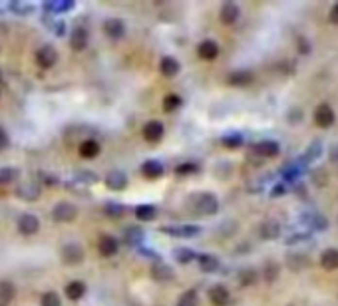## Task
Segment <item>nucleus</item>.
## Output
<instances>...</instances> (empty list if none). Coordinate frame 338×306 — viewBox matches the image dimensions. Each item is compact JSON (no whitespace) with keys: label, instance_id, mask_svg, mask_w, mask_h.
I'll return each mask as SVG.
<instances>
[{"label":"nucleus","instance_id":"30","mask_svg":"<svg viewBox=\"0 0 338 306\" xmlns=\"http://www.w3.org/2000/svg\"><path fill=\"white\" fill-rule=\"evenodd\" d=\"M193 171H197V165H193V163H187V165H181V167H177L175 169V173H193Z\"/></svg>","mask_w":338,"mask_h":306},{"label":"nucleus","instance_id":"22","mask_svg":"<svg viewBox=\"0 0 338 306\" xmlns=\"http://www.w3.org/2000/svg\"><path fill=\"white\" fill-rule=\"evenodd\" d=\"M253 82V74L251 72H235L229 76V84L231 85H247Z\"/></svg>","mask_w":338,"mask_h":306},{"label":"nucleus","instance_id":"35","mask_svg":"<svg viewBox=\"0 0 338 306\" xmlns=\"http://www.w3.org/2000/svg\"><path fill=\"white\" fill-rule=\"evenodd\" d=\"M332 161H336V163H338V145L332 149Z\"/></svg>","mask_w":338,"mask_h":306},{"label":"nucleus","instance_id":"32","mask_svg":"<svg viewBox=\"0 0 338 306\" xmlns=\"http://www.w3.org/2000/svg\"><path fill=\"white\" fill-rule=\"evenodd\" d=\"M8 145V136H6V131L0 127V149H4Z\"/></svg>","mask_w":338,"mask_h":306},{"label":"nucleus","instance_id":"2","mask_svg":"<svg viewBox=\"0 0 338 306\" xmlns=\"http://www.w3.org/2000/svg\"><path fill=\"white\" fill-rule=\"evenodd\" d=\"M36 64L40 68H54L58 64V52L52 48V46H42L38 52H36Z\"/></svg>","mask_w":338,"mask_h":306},{"label":"nucleus","instance_id":"10","mask_svg":"<svg viewBox=\"0 0 338 306\" xmlns=\"http://www.w3.org/2000/svg\"><path fill=\"white\" fill-rule=\"evenodd\" d=\"M62 256L68 265H80L84 260V249L80 245H66L64 251H62Z\"/></svg>","mask_w":338,"mask_h":306},{"label":"nucleus","instance_id":"16","mask_svg":"<svg viewBox=\"0 0 338 306\" xmlns=\"http://www.w3.org/2000/svg\"><path fill=\"white\" fill-rule=\"evenodd\" d=\"M159 72H161L163 76H167V78L175 76V74L179 72V62H177L175 58H171V56L161 58V62H159Z\"/></svg>","mask_w":338,"mask_h":306},{"label":"nucleus","instance_id":"5","mask_svg":"<svg viewBox=\"0 0 338 306\" xmlns=\"http://www.w3.org/2000/svg\"><path fill=\"white\" fill-rule=\"evenodd\" d=\"M38 229H40L38 217H34V215H22V217L18 219V231L22 233V235L30 237V235L38 233Z\"/></svg>","mask_w":338,"mask_h":306},{"label":"nucleus","instance_id":"8","mask_svg":"<svg viewBox=\"0 0 338 306\" xmlns=\"http://www.w3.org/2000/svg\"><path fill=\"white\" fill-rule=\"evenodd\" d=\"M88 42H90V36L88 32L84 30V28H76L70 36V46L76 50V52H82V50H86L88 48Z\"/></svg>","mask_w":338,"mask_h":306},{"label":"nucleus","instance_id":"17","mask_svg":"<svg viewBox=\"0 0 338 306\" xmlns=\"http://www.w3.org/2000/svg\"><path fill=\"white\" fill-rule=\"evenodd\" d=\"M321 265L324 271H336L338 269V249H326L321 256Z\"/></svg>","mask_w":338,"mask_h":306},{"label":"nucleus","instance_id":"28","mask_svg":"<svg viewBox=\"0 0 338 306\" xmlns=\"http://www.w3.org/2000/svg\"><path fill=\"white\" fill-rule=\"evenodd\" d=\"M179 306H195V290L187 292V294L183 296V300H181V304H179Z\"/></svg>","mask_w":338,"mask_h":306},{"label":"nucleus","instance_id":"25","mask_svg":"<svg viewBox=\"0 0 338 306\" xmlns=\"http://www.w3.org/2000/svg\"><path fill=\"white\" fill-rule=\"evenodd\" d=\"M12 296H14V287H12V284L10 282H2V284H0V302L6 304V302L12 300Z\"/></svg>","mask_w":338,"mask_h":306},{"label":"nucleus","instance_id":"14","mask_svg":"<svg viewBox=\"0 0 338 306\" xmlns=\"http://www.w3.org/2000/svg\"><path fill=\"white\" fill-rule=\"evenodd\" d=\"M239 16H241V10L233 2H227L221 8V22H223V24H235V22L239 20Z\"/></svg>","mask_w":338,"mask_h":306},{"label":"nucleus","instance_id":"6","mask_svg":"<svg viewBox=\"0 0 338 306\" xmlns=\"http://www.w3.org/2000/svg\"><path fill=\"white\" fill-rule=\"evenodd\" d=\"M163 134H165V129H163V123L161 121H147L143 125V137L147 141H152V143L159 141L163 137Z\"/></svg>","mask_w":338,"mask_h":306},{"label":"nucleus","instance_id":"26","mask_svg":"<svg viewBox=\"0 0 338 306\" xmlns=\"http://www.w3.org/2000/svg\"><path fill=\"white\" fill-rule=\"evenodd\" d=\"M42 306H60V298L56 292H46L42 296Z\"/></svg>","mask_w":338,"mask_h":306},{"label":"nucleus","instance_id":"1","mask_svg":"<svg viewBox=\"0 0 338 306\" xmlns=\"http://www.w3.org/2000/svg\"><path fill=\"white\" fill-rule=\"evenodd\" d=\"M334 119H336L334 109L328 103H321L319 107L314 109V123L319 127H330L334 123Z\"/></svg>","mask_w":338,"mask_h":306},{"label":"nucleus","instance_id":"15","mask_svg":"<svg viewBox=\"0 0 338 306\" xmlns=\"http://www.w3.org/2000/svg\"><path fill=\"white\" fill-rule=\"evenodd\" d=\"M103 32L108 34L110 38H121L123 32H125V26H123V22L118 20V18H112V20H105V24H103Z\"/></svg>","mask_w":338,"mask_h":306},{"label":"nucleus","instance_id":"21","mask_svg":"<svg viewBox=\"0 0 338 306\" xmlns=\"http://www.w3.org/2000/svg\"><path fill=\"white\" fill-rule=\"evenodd\" d=\"M84 292H86V284L80 282V280H74L66 287V296L70 300H80L84 296Z\"/></svg>","mask_w":338,"mask_h":306},{"label":"nucleus","instance_id":"33","mask_svg":"<svg viewBox=\"0 0 338 306\" xmlns=\"http://www.w3.org/2000/svg\"><path fill=\"white\" fill-rule=\"evenodd\" d=\"M267 271H269V272H267V280H272L274 276H277V265H269Z\"/></svg>","mask_w":338,"mask_h":306},{"label":"nucleus","instance_id":"4","mask_svg":"<svg viewBox=\"0 0 338 306\" xmlns=\"http://www.w3.org/2000/svg\"><path fill=\"white\" fill-rule=\"evenodd\" d=\"M195 209L201 211V213H205V215H213V213H217L219 203H217V199H215L213 195L203 193V195L195 197Z\"/></svg>","mask_w":338,"mask_h":306},{"label":"nucleus","instance_id":"11","mask_svg":"<svg viewBox=\"0 0 338 306\" xmlns=\"http://www.w3.org/2000/svg\"><path fill=\"white\" fill-rule=\"evenodd\" d=\"M253 151L261 157H274V155H279L281 147H279L277 141H259L255 147H253Z\"/></svg>","mask_w":338,"mask_h":306},{"label":"nucleus","instance_id":"19","mask_svg":"<svg viewBox=\"0 0 338 306\" xmlns=\"http://www.w3.org/2000/svg\"><path fill=\"white\" fill-rule=\"evenodd\" d=\"M100 153V143L96 139H86V141H82L80 145V155L82 157H86V159H92L96 157Z\"/></svg>","mask_w":338,"mask_h":306},{"label":"nucleus","instance_id":"23","mask_svg":"<svg viewBox=\"0 0 338 306\" xmlns=\"http://www.w3.org/2000/svg\"><path fill=\"white\" fill-rule=\"evenodd\" d=\"M179 105H181V96H177V94H167L163 98V109L165 112H175Z\"/></svg>","mask_w":338,"mask_h":306},{"label":"nucleus","instance_id":"18","mask_svg":"<svg viewBox=\"0 0 338 306\" xmlns=\"http://www.w3.org/2000/svg\"><path fill=\"white\" fill-rule=\"evenodd\" d=\"M141 173L145 175V177H150V179H157V177H161L163 175V165L161 163H157V161H145L143 165H141Z\"/></svg>","mask_w":338,"mask_h":306},{"label":"nucleus","instance_id":"34","mask_svg":"<svg viewBox=\"0 0 338 306\" xmlns=\"http://www.w3.org/2000/svg\"><path fill=\"white\" fill-rule=\"evenodd\" d=\"M253 280H255V274H253V272H247V274L243 276V284H251Z\"/></svg>","mask_w":338,"mask_h":306},{"label":"nucleus","instance_id":"24","mask_svg":"<svg viewBox=\"0 0 338 306\" xmlns=\"http://www.w3.org/2000/svg\"><path fill=\"white\" fill-rule=\"evenodd\" d=\"M135 217L139 219V221H152V219L155 217V207H152V205H139L135 209Z\"/></svg>","mask_w":338,"mask_h":306},{"label":"nucleus","instance_id":"36","mask_svg":"<svg viewBox=\"0 0 338 306\" xmlns=\"http://www.w3.org/2000/svg\"><path fill=\"white\" fill-rule=\"evenodd\" d=\"M0 306H4V304H0Z\"/></svg>","mask_w":338,"mask_h":306},{"label":"nucleus","instance_id":"20","mask_svg":"<svg viewBox=\"0 0 338 306\" xmlns=\"http://www.w3.org/2000/svg\"><path fill=\"white\" fill-rule=\"evenodd\" d=\"M259 233H261V237L265 240H272V238H277L281 235V225L274 223V221H267V223L261 225V231Z\"/></svg>","mask_w":338,"mask_h":306},{"label":"nucleus","instance_id":"12","mask_svg":"<svg viewBox=\"0 0 338 306\" xmlns=\"http://www.w3.org/2000/svg\"><path fill=\"white\" fill-rule=\"evenodd\" d=\"M197 54H199V58H203V60H215V58L219 56V46H217V42H213V40H203V42L199 44V48H197Z\"/></svg>","mask_w":338,"mask_h":306},{"label":"nucleus","instance_id":"13","mask_svg":"<svg viewBox=\"0 0 338 306\" xmlns=\"http://www.w3.org/2000/svg\"><path fill=\"white\" fill-rule=\"evenodd\" d=\"M310 265V260H308V256L306 255H303V253H294V255H288L287 256V267L290 269V271H304L306 267Z\"/></svg>","mask_w":338,"mask_h":306},{"label":"nucleus","instance_id":"7","mask_svg":"<svg viewBox=\"0 0 338 306\" xmlns=\"http://www.w3.org/2000/svg\"><path fill=\"white\" fill-rule=\"evenodd\" d=\"M209 300L213 302L215 306H227L229 300H231V294H229V290L223 287V284H215V287L209 290Z\"/></svg>","mask_w":338,"mask_h":306},{"label":"nucleus","instance_id":"31","mask_svg":"<svg viewBox=\"0 0 338 306\" xmlns=\"http://www.w3.org/2000/svg\"><path fill=\"white\" fill-rule=\"evenodd\" d=\"M330 22H332V24H336L338 26V4H334L332 8H330Z\"/></svg>","mask_w":338,"mask_h":306},{"label":"nucleus","instance_id":"29","mask_svg":"<svg viewBox=\"0 0 338 306\" xmlns=\"http://www.w3.org/2000/svg\"><path fill=\"white\" fill-rule=\"evenodd\" d=\"M223 143H225L227 147H237V145H241V137H239V136H233V137H225V139H223Z\"/></svg>","mask_w":338,"mask_h":306},{"label":"nucleus","instance_id":"27","mask_svg":"<svg viewBox=\"0 0 338 306\" xmlns=\"http://www.w3.org/2000/svg\"><path fill=\"white\" fill-rule=\"evenodd\" d=\"M201 265L207 271H213V269H217V260L213 256H201Z\"/></svg>","mask_w":338,"mask_h":306},{"label":"nucleus","instance_id":"9","mask_svg":"<svg viewBox=\"0 0 338 306\" xmlns=\"http://www.w3.org/2000/svg\"><path fill=\"white\" fill-rule=\"evenodd\" d=\"M98 251H100L101 256H114L118 253V240L110 235H103L98 240Z\"/></svg>","mask_w":338,"mask_h":306},{"label":"nucleus","instance_id":"3","mask_svg":"<svg viewBox=\"0 0 338 306\" xmlns=\"http://www.w3.org/2000/svg\"><path fill=\"white\" fill-rule=\"evenodd\" d=\"M52 217L56 219L58 223H72L74 219L78 217V209L72 203H60V205L54 207Z\"/></svg>","mask_w":338,"mask_h":306}]
</instances>
